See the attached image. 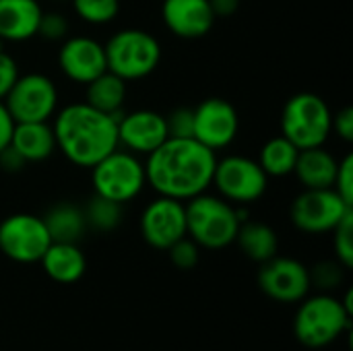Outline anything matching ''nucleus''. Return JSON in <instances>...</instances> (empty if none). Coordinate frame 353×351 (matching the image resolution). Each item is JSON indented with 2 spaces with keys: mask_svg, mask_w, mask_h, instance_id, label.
I'll list each match as a JSON object with an SVG mask.
<instances>
[{
  "mask_svg": "<svg viewBox=\"0 0 353 351\" xmlns=\"http://www.w3.org/2000/svg\"><path fill=\"white\" fill-rule=\"evenodd\" d=\"M217 155L194 137H168L155 151L147 155L145 176L147 184L159 194L176 201H190L213 182Z\"/></svg>",
  "mask_w": 353,
  "mask_h": 351,
  "instance_id": "obj_1",
  "label": "nucleus"
},
{
  "mask_svg": "<svg viewBox=\"0 0 353 351\" xmlns=\"http://www.w3.org/2000/svg\"><path fill=\"white\" fill-rule=\"evenodd\" d=\"M19 79V66L12 56H8L4 50H0V101L6 97L14 81Z\"/></svg>",
  "mask_w": 353,
  "mask_h": 351,
  "instance_id": "obj_34",
  "label": "nucleus"
},
{
  "mask_svg": "<svg viewBox=\"0 0 353 351\" xmlns=\"http://www.w3.org/2000/svg\"><path fill=\"white\" fill-rule=\"evenodd\" d=\"M168 139L165 116L153 110H134L118 118V147L134 155H149Z\"/></svg>",
  "mask_w": 353,
  "mask_h": 351,
  "instance_id": "obj_15",
  "label": "nucleus"
},
{
  "mask_svg": "<svg viewBox=\"0 0 353 351\" xmlns=\"http://www.w3.org/2000/svg\"><path fill=\"white\" fill-rule=\"evenodd\" d=\"M83 213H85L87 228L101 232V234L114 232L122 223V205L116 201L103 199L99 194H93V199L83 209Z\"/></svg>",
  "mask_w": 353,
  "mask_h": 351,
  "instance_id": "obj_26",
  "label": "nucleus"
},
{
  "mask_svg": "<svg viewBox=\"0 0 353 351\" xmlns=\"http://www.w3.org/2000/svg\"><path fill=\"white\" fill-rule=\"evenodd\" d=\"M168 137L172 139H188L194 134V110L192 108H176L165 116Z\"/></svg>",
  "mask_w": 353,
  "mask_h": 351,
  "instance_id": "obj_32",
  "label": "nucleus"
},
{
  "mask_svg": "<svg viewBox=\"0 0 353 351\" xmlns=\"http://www.w3.org/2000/svg\"><path fill=\"white\" fill-rule=\"evenodd\" d=\"M333 132V112L329 103L310 91L292 95L281 112V134L300 151L323 147Z\"/></svg>",
  "mask_w": 353,
  "mask_h": 351,
  "instance_id": "obj_5",
  "label": "nucleus"
},
{
  "mask_svg": "<svg viewBox=\"0 0 353 351\" xmlns=\"http://www.w3.org/2000/svg\"><path fill=\"white\" fill-rule=\"evenodd\" d=\"M2 43H4V41H2V39H0V50H2Z\"/></svg>",
  "mask_w": 353,
  "mask_h": 351,
  "instance_id": "obj_39",
  "label": "nucleus"
},
{
  "mask_svg": "<svg viewBox=\"0 0 353 351\" xmlns=\"http://www.w3.org/2000/svg\"><path fill=\"white\" fill-rule=\"evenodd\" d=\"M56 2H66V0H56Z\"/></svg>",
  "mask_w": 353,
  "mask_h": 351,
  "instance_id": "obj_40",
  "label": "nucleus"
},
{
  "mask_svg": "<svg viewBox=\"0 0 353 351\" xmlns=\"http://www.w3.org/2000/svg\"><path fill=\"white\" fill-rule=\"evenodd\" d=\"M50 244L48 228L37 215L14 213L0 223V252L14 263H39Z\"/></svg>",
  "mask_w": 353,
  "mask_h": 351,
  "instance_id": "obj_11",
  "label": "nucleus"
},
{
  "mask_svg": "<svg viewBox=\"0 0 353 351\" xmlns=\"http://www.w3.org/2000/svg\"><path fill=\"white\" fill-rule=\"evenodd\" d=\"M118 118L85 101L64 106L54 120L56 149L79 168H93L118 149Z\"/></svg>",
  "mask_w": 353,
  "mask_h": 351,
  "instance_id": "obj_2",
  "label": "nucleus"
},
{
  "mask_svg": "<svg viewBox=\"0 0 353 351\" xmlns=\"http://www.w3.org/2000/svg\"><path fill=\"white\" fill-rule=\"evenodd\" d=\"M108 70L120 79L139 81L155 72L161 60V46L149 31L143 29H120L103 46Z\"/></svg>",
  "mask_w": 353,
  "mask_h": 351,
  "instance_id": "obj_6",
  "label": "nucleus"
},
{
  "mask_svg": "<svg viewBox=\"0 0 353 351\" xmlns=\"http://www.w3.org/2000/svg\"><path fill=\"white\" fill-rule=\"evenodd\" d=\"M43 8L37 0H0V39L27 41L37 35Z\"/></svg>",
  "mask_w": 353,
  "mask_h": 351,
  "instance_id": "obj_18",
  "label": "nucleus"
},
{
  "mask_svg": "<svg viewBox=\"0 0 353 351\" xmlns=\"http://www.w3.org/2000/svg\"><path fill=\"white\" fill-rule=\"evenodd\" d=\"M12 128H14V120H12V116L8 114L4 101H0V151L10 143Z\"/></svg>",
  "mask_w": 353,
  "mask_h": 351,
  "instance_id": "obj_37",
  "label": "nucleus"
},
{
  "mask_svg": "<svg viewBox=\"0 0 353 351\" xmlns=\"http://www.w3.org/2000/svg\"><path fill=\"white\" fill-rule=\"evenodd\" d=\"M236 242L240 250L254 263H265L277 254L279 240L271 225L263 221H242L236 234Z\"/></svg>",
  "mask_w": 353,
  "mask_h": 351,
  "instance_id": "obj_24",
  "label": "nucleus"
},
{
  "mask_svg": "<svg viewBox=\"0 0 353 351\" xmlns=\"http://www.w3.org/2000/svg\"><path fill=\"white\" fill-rule=\"evenodd\" d=\"M352 329V312L331 296H306L294 317V335L306 348H327Z\"/></svg>",
  "mask_w": 353,
  "mask_h": 351,
  "instance_id": "obj_4",
  "label": "nucleus"
},
{
  "mask_svg": "<svg viewBox=\"0 0 353 351\" xmlns=\"http://www.w3.org/2000/svg\"><path fill=\"white\" fill-rule=\"evenodd\" d=\"M68 19L62 12H43L39 19V27H37V35L43 37L46 41H64L68 37Z\"/></svg>",
  "mask_w": 353,
  "mask_h": 351,
  "instance_id": "obj_31",
  "label": "nucleus"
},
{
  "mask_svg": "<svg viewBox=\"0 0 353 351\" xmlns=\"http://www.w3.org/2000/svg\"><path fill=\"white\" fill-rule=\"evenodd\" d=\"M186 205V236L192 238L201 248L221 250L236 242L240 217L236 205L221 197L199 194Z\"/></svg>",
  "mask_w": 353,
  "mask_h": 351,
  "instance_id": "obj_3",
  "label": "nucleus"
},
{
  "mask_svg": "<svg viewBox=\"0 0 353 351\" xmlns=\"http://www.w3.org/2000/svg\"><path fill=\"white\" fill-rule=\"evenodd\" d=\"M124 101H126V81L110 70L101 72L99 77H95L85 85V103H89L99 112L120 116Z\"/></svg>",
  "mask_w": 353,
  "mask_h": 351,
  "instance_id": "obj_22",
  "label": "nucleus"
},
{
  "mask_svg": "<svg viewBox=\"0 0 353 351\" xmlns=\"http://www.w3.org/2000/svg\"><path fill=\"white\" fill-rule=\"evenodd\" d=\"M141 234L151 248L168 250L186 236V205L170 197H157L141 215Z\"/></svg>",
  "mask_w": 353,
  "mask_h": 351,
  "instance_id": "obj_14",
  "label": "nucleus"
},
{
  "mask_svg": "<svg viewBox=\"0 0 353 351\" xmlns=\"http://www.w3.org/2000/svg\"><path fill=\"white\" fill-rule=\"evenodd\" d=\"M8 145L27 163L46 161L56 151L54 128L48 122H14Z\"/></svg>",
  "mask_w": 353,
  "mask_h": 351,
  "instance_id": "obj_19",
  "label": "nucleus"
},
{
  "mask_svg": "<svg viewBox=\"0 0 353 351\" xmlns=\"http://www.w3.org/2000/svg\"><path fill=\"white\" fill-rule=\"evenodd\" d=\"M211 184L228 203L250 205L267 192L269 176L263 172L256 159L244 155H228L217 159Z\"/></svg>",
  "mask_w": 353,
  "mask_h": 351,
  "instance_id": "obj_8",
  "label": "nucleus"
},
{
  "mask_svg": "<svg viewBox=\"0 0 353 351\" xmlns=\"http://www.w3.org/2000/svg\"><path fill=\"white\" fill-rule=\"evenodd\" d=\"M259 288L263 294L281 304L302 302L310 292V269L292 257H273L259 271Z\"/></svg>",
  "mask_w": 353,
  "mask_h": 351,
  "instance_id": "obj_12",
  "label": "nucleus"
},
{
  "mask_svg": "<svg viewBox=\"0 0 353 351\" xmlns=\"http://www.w3.org/2000/svg\"><path fill=\"white\" fill-rule=\"evenodd\" d=\"M194 110V139L211 151L230 147L240 130V116L234 103L223 97H207Z\"/></svg>",
  "mask_w": 353,
  "mask_h": 351,
  "instance_id": "obj_13",
  "label": "nucleus"
},
{
  "mask_svg": "<svg viewBox=\"0 0 353 351\" xmlns=\"http://www.w3.org/2000/svg\"><path fill=\"white\" fill-rule=\"evenodd\" d=\"M163 25L180 39L205 37L215 23V12L209 0H163Z\"/></svg>",
  "mask_w": 353,
  "mask_h": 351,
  "instance_id": "obj_17",
  "label": "nucleus"
},
{
  "mask_svg": "<svg viewBox=\"0 0 353 351\" xmlns=\"http://www.w3.org/2000/svg\"><path fill=\"white\" fill-rule=\"evenodd\" d=\"M91 182L95 194L120 205L130 203L147 186L145 163L139 155L118 147L91 168Z\"/></svg>",
  "mask_w": 353,
  "mask_h": 351,
  "instance_id": "obj_7",
  "label": "nucleus"
},
{
  "mask_svg": "<svg viewBox=\"0 0 353 351\" xmlns=\"http://www.w3.org/2000/svg\"><path fill=\"white\" fill-rule=\"evenodd\" d=\"M333 130L337 137H341L345 143L353 141V110L350 106L341 108L337 114H333Z\"/></svg>",
  "mask_w": 353,
  "mask_h": 351,
  "instance_id": "obj_35",
  "label": "nucleus"
},
{
  "mask_svg": "<svg viewBox=\"0 0 353 351\" xmlns=\"http://www.w3.org/2000/svg\"><path fill=\"white\" fill-rule=\"evenodd\" d=\"M298 153L300 149L292 141H288L283 134H279V137L269 139L263 145L256 161L269 178H283V176L294 174Z\"/></svg>",
  "mask_w": 353,
  "mask_h": 351,
  "instance_id": "obj_25",
  "label": "nucleus"
},
{
  "mask_svg": "<svg viewBox=\"0 0 353 351\" xmlns=\"http://www.w3.org/2000/svg\"><path fill=\"white\" fill-rule=\"evenodd\" d=\"M333 234V248L337 254V261L345 267H353V211L345 215L339 225L331 232Z\"/></svg>",
  "mask_w": 353,
  "mask_h": 351,
  "instance_id": "obj_28",
  "label": "nucleus"
},
{
  "mask_svg": "<svg viewBox=\"0 0 353 351\" xmlns=\"http://www.w3.org/2000/svg\"><path fill=\"white\" fill-rule=\"evenodd\" d=\"M43 223L48 228V234L52 242H70L77 244L83 234L87 232L85 213L79 205L72 203H58L54 205L43 217Z\"/></svg>",
  "mask_w": 353,
  "mask_h": 351,
  "instance_id": "obj_23",
  "label": "nucleus"
},
{
  "mask_svg": "<svg viewBox=\"0 0 353 351\" xmlns=\"http://www.w3.org/2000/svg\"><path fill=\"white\" fill-rule=\"evenodd\" d=\"M39 263L52 281L64 285L77 283L87 271V259L83 250L70 242H52Z\"/></svg>",
  "mask_w": 353,
  "mask_h": 351,
  "instance_id": "obj_20",
  "label": "nucleus"
},
{
  "mask_svg": "<svg viewBox=\"0 0 353 351\" xmlns=\"http://www.w3.org/2000/svg\"><path fill=\"white\" fill-rule=\"evenodd\" d=\"M337 166H339V161L335 159V155L331 151H327L323 145V147L302 149L298 153L294 174L304 188H310V190L333 188L335 176H337Z\"/></svg>",
  "mask_w": 353,
  "mask_h": 351,
  "instance_id": "obj_21",
  "label": "nucleus"
},
{
  "mask_svg": "<svg viewBox=\"0 0 353 351\" xmlns=\"http://www.w3.org/2000/svg\"><path fill=\"white\" fill-rule=\"evenodd\" d=\"M25 166H27V161H25L10 145H6V147L0 151V168H2L4 172L17 174V172H21Z\"/></svg>",
  "mask_w": 353,
  "mask_h": 351,
  "instance_id": "obj_36",
  "label": "nucleus"
},
{
  "mask_svg": "<svg viewBox=\"0 0 353 351\" xmlns=\"http://www.w3.org/2000/svg\"><path fill=\"white\" fill-rule=\"evenodd\" d=\"M343 269L345 267L339 261H323L310 271V285H316L323 292H331L341 285Z\"/></svg>",
  "mask_w": 353,
  "mask_h": 351,
  "instance_id": "obj_29",
  "label": "nucleus"
},
{
  "mask_svg": "<svg viewBox=\"0 0 353 351\" xmlns=\"http://www.w3.org/2000/svg\"><path fill=\"white\" fill-rule=\"evenodd\" d=\"M72 8L79 19L89 25H105L118 17V0H72Z\"/></svg>",
  "mask_w": 353,
  "mask_h": 351,
  "instance_id": "obj_27",
  "label": "nucleus"
},
{
  "mask_svg": "<svg viewBox=\"0 0 353 351\" xmlns=\"http://www.w3.org/2000/svg\"><path fill=\"white\" fill-rule=\"evenodd\" d=\"M2 101L14 122H48L58 108V89L41 72L19 74Z\"/></svg>",
  "mask_w": 353,
  "mask_h": 351,
  "instance_id": "obj_9",
  "label": "nucleus"
},
{
  "mask_svg": "<svg viewBox=\"0 0 353 351\" xmlns=\"http://www.w3.org/2000/svg\"><path fill=\"white\" fill-rule=\"evenodd\" d=\"M58 64L66 79L87 85L108 70L103 43L87 35L66 37L58 52Z\"/></svg>",
  "mask_w": 353,
  "mask_h": 351,
  "instance_id": "obj_16",
  "label": "nucleus"
},
{
  "mask_svg": "<svg viewBox=\"0 0 353 351\" xmlns=\"http://www.w3.org/2000/svg\"><path fill=\"white\" fill-rule=\"evenodd\" d=\"M168 252H170L172 263H174L178 269L188 271V269H194V267H196L199 257H201V246H199L192 238L184 236V238H180L176 244H172V246L168 248Z\"/></svg>",
  "mask_w": 353,
  "mask_h": 351,
  "instance_id": "obj_30",
  "label": "nucleus"
},
{
  "mask_svg": "<svg viewBox=\"0 0 353 351\" xmlns=\"http://www.w3.org/2000/svg\"><path fill=\"white\" fill-rule=\"evenodd\" d=\"M333 190L353 207V155L347 153L339 166H337V176H335V184H333Z\"/></svg>",
  "mask_w": 353,
  "mask_h": 351,
  "instance_id": "obj_33",
  "label": "nucleus"
},
{
  "mask_svg": "<svg viewBox=\"0 0 353 351\" xmlns=\"http://www.w3.org/2000/svg\"><path fill=\"white\" fill-rule=\"evenodd\" d=\"M215 17H232L240 8V0H209Z\"/></svg>",
  "mask_w": 353,
  "mask_h": 351,
  "instance_id": "obj_38",
  "label": "nucleus"
},
{
  "mask_svg": "<svg viewBox=\"0 0 353 351\" xmlns=\"http://www.w3.org/2000/svg\"><path fill=\"white\" fill-rule=\"evenodd\" d=\"M353 211L333 188H304L292 203V223L304 234H329Z\"/></svg>",
  "mask_w": 353,
  "mask_h": 351,
  "instance_id": "obj_10",
  "label": "nucleus"
}]
</instances>
